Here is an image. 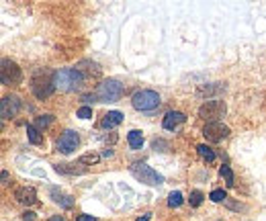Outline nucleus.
<instances>
[{
	"label": "nucleus",
	"instance_id": "nucleus-18",
	"mask_svg": "<svg viewBox=\"0 0 266 221\" xmlns=\"http://www.w3.org/2000/svg\"><path fill=\"white\" fill-rule=\"evenodd\" d=\"M219 174H221V178H224V180L228 182V186H234V184H236V182H234V172H232L230 166H221Z\"/></svg>",
	"mask_w": 266,
	"mask_h": 221
},
{
	"label": "nucleus",
	"instance_id": "nucleus-14",
	"mask_svg": "<svg viewBox=\"0 0 266 221\" xmlns=\"http://www.w3.org/2000/svg\"><path fill=\"white\" fill-rule=\"evenodd\" d=\"M127 142H129V146H131L133 150H140V148L144 146V136H142V131H138V129L129 131V134H127Z\"/></svg>",
	"mask_w": 266,
	"mask_h": 221
},
{
	"label": "nucleus",
	"instance_id": "nucleus-24",
	"mask_svg": "<svg viewBox=\"0 0 266 221\" xmlns=\"http://www.w3.org/2000/svg\"><path fill=\"white\" fill-rule=\"evenodd\" d=\"M100 160V156H96V154H86V156L80 158V164H96Z\"/></svg>",
	"mask_w": 266,
	"mask_h": 221
},
{
	"label": "nucleus",
	"instance_id": "nucleus-9",
	"mask_svg": "<svg viewBox=\"0 0 266 221\" xmlns=\"http://www.w3.org/2000/svg\"><path fill=\"white\" fill-rule=\"evenodd\" d=\"M20 106H23V102H20L18 96L10 94V96H4L2 100H0V117L2 119H10V117H16Z\"/></svg>",
	"mask_w": 266,
	"mask_h": 221
},
{
	"label": "nucleus",
	"instance_id": "nucleus-26",
	"mask_svg": "<svg viewBox=\"0 0 266 221\" xmlns=\"http://www.w3.org/2000/svg\"><path fill=\"white\" fill-rule=\"evenodd\" d=\"M23 219H25V221H35V213H33V211H25V213H23Z\"/></svg>",
	"mask_w": 266,
	"mask_h": 221
},
{
	"label": "nucleus",
	"instance_id": "nucleus-28",
	"mask_svg": "<svg viewBox=\"0 0 266 221\" xmlns=\"http://www.w3.org/2000/svg\"><path fill=\"white\" fill-rule=\"evenodd\" d=\"M6 182H8V172L4 170V172H2V184H6Z\"/></svg>",
	"mask_w": 266,
	"mask_h": 221
},
{
	"label": "nucleus",
	"instance_id": "nucleus-29",
	"mask_svg": "<svg viewBox=\"0 0 266 221\" xmlns=\"http://www.w3.org/2000/svg\"><path fill=\"white\" fill-rule=\"evenodd\" d=\"M104 158H108V156H113V150H104V154H102Z\"/></svg>",
	"mask_w": 266,
	"mask_h": 221
},
{
	"label": "nucleus",
	"instance_id": "nucleus-4",
	"mask_svg": "<svg viewBox=\"0 0 266 221\" xmlns=\"http://www.w3.org/2000/svg\"><path fill=\"white\" fill-rule=\"evenodd\" d=\"M129 170H131V174L136 176V178L140 180V182H144V184H150V186H160L162 182H164V176L162 174H158L154 168H150L148 164H144V162H133L131 166H129Z\"/></svg>",
	"mask_w": 266,
	"mask_h": 221
},
{
	"label": "nucleus",
	"instance_id": "nucleus-2",
	"mask_svg": "<svg viewBox=\"0 0 266 221\" xmlns=\"http://www.w3.org/2000/svg\"><path fill=\"white\" fill-rule=\"evenodd\" d=\"M31 90L37 98H50L56 90V72H37L31 78Z\"/></svg>",
	"mask_w": 266,
	"mask_h": 221
},
{
	"label": "nucleus",
	"instance_id": "nucleus-23",
	"mask_svg": "<svg viewBox=\"0 0 266 221\" xmlns=\"http://www.w3.org/2000/svg\"><path fill=\"white\" fill-rule=\"evenodd\" d=\"M211 201H215V203H221V201H226L228 198V194H226V190H221V188H217V190H213L211 192Z\"/></svg>",
	"mask_w": 266,
	"mask_h": 221
},
{
	"label": "nucleus",
	"instance_id": "nucleus-11",
	"mask_svg": "<svg viewBox=\"0 0 266 221\" xmlns=\"http://www.w3.org/2000/svg\"><path fill=\"white\" fill-rule=\"evenodd\" d=\"M14 198L20 205H35L37 203V192L33 186H20L14 190Z\"/></svg>",
	"mask_w": 266,
	"mask_h": 221
},
{
	"label": "nucleus",
	"instance_id": "nucleus-8",
	"mask_svg": "<svg viewBox=\"0 0 266 221\" xmlns=\"http://www.w3.org/2000/svg\"><path fill=\"white\" fill-rule=\"evenodd\" d=\"M230 136V127H226L224 123H207L203 127V138L211 144H219Z\"/></svg>",
	"mask_w": 266,
	"mask_h": 221
},
{
	"label": "nucleus",
	"instance_id": "nucleus-5",
	"mask_svg": "<svg viewBox=\"0 0 266 221\" xmlns=\"http://www.w3.org/2000/svg\"><path fill=\"white\" fill-rule=\"evenodd\" d=\"M226 113H228V106L224 100H205L201 108H198V117L205 119L207 123H221Z\"/></svg>",
	"mask_w": 266,
	"mask_h": 221
},
{
	"label": "nucleus",
	"instance_id": "nucleus-20",
	"mask_svg": "<svg viewBox=\"0 0 266 221\" xmlns=\"http://www.w3.org/2000/svg\"><path fill=\"white\" fill-rule=\"evenodd\" d=\"M52 119H54L52 115H39V117H37V121H35V127H37L39 131H41V129H46V127L52 123Z\"/></svg>",
	"mask_w": 266,
	"mask_h": 221
},
{
	"label": "nucleus",
	"instance_id": "nucleus-22",
	"mask_svg": "<svg viewBox=\"0 0 266 221\" xmlns=\"http://www.w3.org/2000/svg\"><path fill=\"white\" fill-rule=\"evenodd\" d=\"M203 198H205V196H203V192H201V190H192L188 201H190V205H192V207H198V205L203 203Z\"/></svg>",
	"mask_w": 266,
	"mask_h": 221
},
{
	"label": "nucleus",
	"instance_id": "nucleus-19",
	"mask_svg": "<svg viewBox=\"0 0 266 221\" xmlns=\"http://www.w3.org/2000/svg\"><path fill=\"white\" fill-rule=\"evenodd\" d=\"M180 203H182V194H180L178 190L170 192V196H168V205H170V207H180Z\"/></svg>",
	"mask_w": 266,
	"mask_h": 221
},
{
	"label": "nucleus",
	"instance_id": "nucleus-21",
	"mask_svg": "<svg viewBox=\"0 0 266 221\" xmlns=\"http://www.w3.org/2000/svg\"><path fill=\"white\" fill-rule=\"evenodd\" d=\"M52 194L56 196V201H58V203H62L64 207H72V201H70V196H66V194H62V192H58L56 188L52 190Z\"/></svg>",
	"mask_w": 266,
	"mask_h": 221
},
{
	"label": "nucleus",
	"instance_id": "nucleus-17",
	"mask_svg": "<svg viewBox=\"0 0 266 221\" xmlns=\"http://www.w3.org/2000/svg\"><path fill=\"white\" fill-rule=\"evenodd\" d=\"M196 152H198V156H201L203 160H207V162H213V160H215V152H213L209 146H205V144L198 146Z\"/></svg>",
	"mask_w": 266,
	"mask_h": 221
},
{
	"label": "nucleus",
	"instance_id": "nucleus-7",
	"mask_svg": "<svg viewBox=\"0 0 266 221\" xmlns=\"http://www.w3.org/2000/svg\"><path fill=\"white\" fill-rule=\"evenodd\" d=\"M131 104L138 110H154L160 106V96L154 90H138L131 96Z\"/></svg>",
	"mask_w": 266,
	"mask_h": 221
},
{
	"label": "nucleus",
	"instance_id": "nucleus-16",
	"mask_svg": "<svg viewBox=\"0 0 266 221\" xmlns=\"http://www.w3.org/2000/svg\"><path fill=\"white\" fill-rule=\"evenodd\" d=\"M76 164H58L56 170L62 172V174H84L86 168H74Z\"/></svg>",
	"mask_w": 266,
	"mask_h": 221
},
{
	"label": "nucleus",
	"instance_id": "nucleus-12",
	"mask_svg": "<svg viewBox=\"0 0 266 221\" xmlns=\"http://www.w3.org/2000/svg\"><path fill=\"white\" fill-rule=\"evenodd\" d=\"M184 121H186L184 113H178V110H170V113L164 117V129H170V131H174V129H178V127H180Z\"/></svg>",
	"mask_w": 266,
	"mask_h": 221
},
{
	"label": "nucleus",
	"instance_id": "nucleus-13",
	"mask_svg": "<svg viewBox=\"0 0 266 221\" xmlns=\"http://www.w3.org/2000/svg\"><path fill=\"white\" fill-rule=\"evenodd\" d=\"M121 123H123V115L119 113V110H108V113L102 117V121H100V125L104 129H113V127H117Z\"/></svg>",
	"mask_w": 266,
	"mask_h": 221
},
{
	"label": "nucleus",
	"instance_id": "nucleus-25",
	"mask_svg": "<svg viewBox=\"0 0 266 221\" xmlns=\"http://www.w3.org/2000/svg\"><path fill=\"white\" fill-rule=\"evenodd\" d=\"M78 117H80V119H90V117H92V108H90V106H82V108L78 110Z\"/></svg>",
	"mask_w": 266,
	"mask_h": 221
},
{
	"label": "nucleus",
	"instance_id": "nucleus-1",
	"mask_svg": "<svg viewBox=\"0 0 266 221\" xmlns=\"http://www.w3.org/2000/svg\"><path fill=\"white\" fill-rule=\"evenodd\" d=\"M84 84V74L80 68H64L60 72H56V88L62 92H70V90H78Z\"/></svg>",
	"mask_w": 266,
	"mask_h": 221
},
{
	"label": "nucleus",
	"instance_id": "nucleus-30",
	"mask_svg": "<svg viewBox=\"0 0 266 221\" xmlns=\"http://www.w3.org/2000/svg\"><path fill=\"white\" fill-rule=\"evenodd\" d=\"M50 221H64V217H62V215H54Z\"/></svg>",
	"mask_w": 266,
	"mask_h": 221
},
{
	"label": "nucleus",
	"instance_id": "nucleus-31",
	"mask_svg": "<svg viewBox=\"0 0 266 221\" xmlns=\"http://www.w3.org/2000/svg\"><path fill=\"white\" fill-rule=\"evenodd\" d=\"M138 221H150V215H144V217H140Z\"/></svg>",
	"mask_w": 266,
	"mask_h": 221
},
{
	"label": "nucleus",
	"instance_id": "nucleus-15",
	"mask_svg": "<svg viewBox=\"0 0 266 221\" xmlns=\"http://www.w3.org/2000/svg\"><path fill=\"white\" fill-rule=\"evenodd\" d=\"M27 136H29V142L35 144V146H41L43 144V136H41V131L35 127V125H27Z\"/></svg>",
	"mask_w": 266,
	"mask_h": 221
},
{
	"label": "nucleus",
	"instance_id": "nucleus-10",
	"mask_svg": "<svg viewBox=\"0 0 266 221\" xmlns=\"http://www.w3.org/2000/svg\"><path fill=\"white\" fill-rule=\"evenodd\" d=\"M78 144H80L78 134H76V131H72V129H68V131H64V134L60 136V140H58V152L70 154V152H74L78 148Z\"/></svg>",
	"mask_w": 266,
	"mask_h": 221
},
{
	"label": "nucleus",
	"instance_id": "nucleus-6",
	"mask_svg": "<svg viewBox=\"0 0 266 221\" xmlns=\"http://www.w3.org/2000/svg\"><path fill=\"white\" fill-rule=\"evenodd\" d=\"M0 80H2L4 86H18L23 82V70L12 60H2V64H0Z\"/></svg>",
	"mask_w": 266,
	"mask_h": 221
},
{
	"label": "nucleus",
	"instance_id": "nucleus-27",
	"mask_svg": "<svg viewBox=\"0 0 266 221\" xmlns=\"http://www.w3.org/2000/svg\"><path fill=\"white\" fill-rule=\"evenodd\" d=\"M76 221H96V219H94L92 215H80Z\"/></svg>",
	"mask_w": 266,
	"mask_h": 221
},
{
	"label": "nucleus",
	"instance_id": "nucleus-3",
	"mask_svg": "<svg viewBox=\"0 0 266 221\" xmlns=\"http://www.w3.org/2000/svg\"><path fill=\"white\" fill-rule=\"evenodd\" d=\"M123 90H125V86L119 80H104L96 86L94 98L98 102H115L123 96Z\"/></svg>",
	"mask_w": 266,
	"mask_h": 221
}]
</instances>
